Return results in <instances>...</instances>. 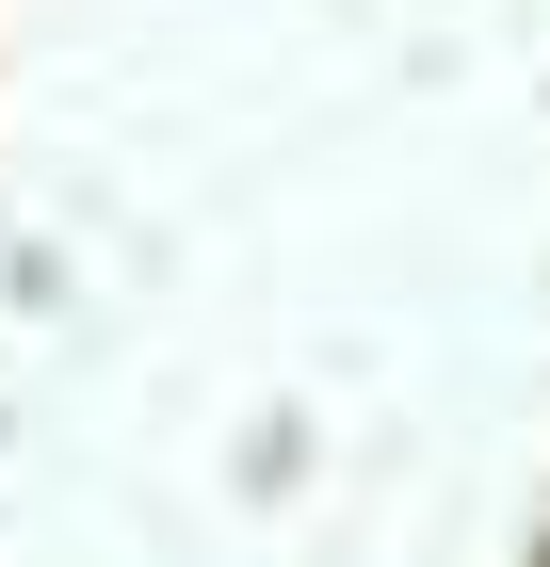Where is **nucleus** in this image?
I'll list each match as a JSON object with an SVG mask.
<instances>
[]
</instances>
